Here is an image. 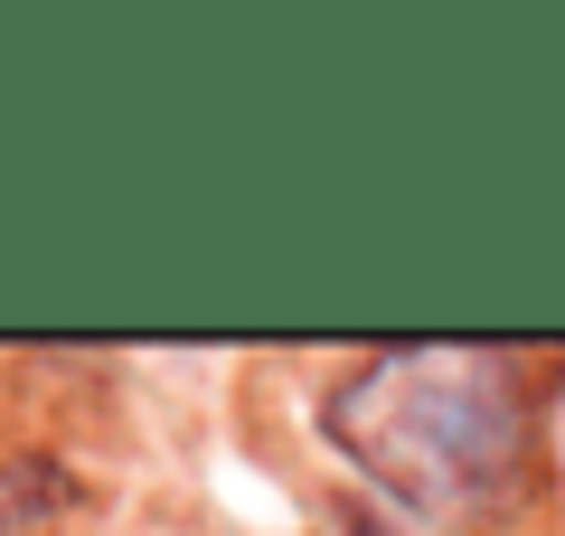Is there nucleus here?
I'll return each instance as SVG.
<instances>
[{
    "instance_id": "f257e3e1",
    "label": "nucleus",
    "mask_w": 565,
    "mask_h": 536,
    "mask_svg": "<svg viewBox=\"0 0 565 536\" xmlns=\"http://www.w3.org/2000/svg\"><path fill=\"white\" fill-rule=\"evenodd\" d=\"M321 424L386 499H405L415 517H444V527H481L537 480L527 386L500 349H471V339L377 349L330 386Z\"/></svg>"
}]
</instances>
